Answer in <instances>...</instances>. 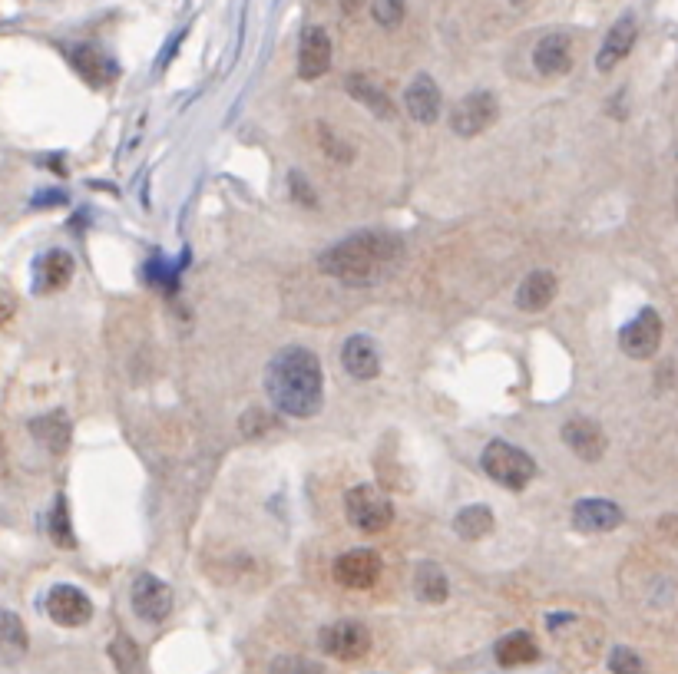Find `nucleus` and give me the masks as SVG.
Wrapping results in <instances>:
<instances>
[{
  "mask_svg": "<svg viewBox=\"0 0 678 674\" xmlns=\"http://www.w3.org/2000/svg\"><path fill=\"white\" fill-rule=\"evenodd\" d=\"M318 641H321V651L338 661H361L371 651V632L361 622H351V618L325 625Z\"/></svg>",
  "mask_w": 678,
  "mask_h": 674,
  "instance_id": "obj_5",
  "label": "nucleus"
},
{
  "mask_svg": "<svg viewBox=\"0 0 678 674\" xmlns=\"http://www.w3.org/2000/svg\"><path fill=\"white\" fill-rule=\"evenodd\" d=\"M404 106L417 123H437L440 116V90L427 73H417L404 93Z\"/></svg>",
  "mask_w": 678,
  "mask_h": 674,
  "instance_id": "obj_19",
  "label": "nucleus"
},
{
  "mask_svg": "<svg viewBox=\"0 0 678 674\" xmlns=\"http://www.w3.org/2000/svg\"><path fill=\"white\" fill-rule=\"evenodd\" d=\"M619 344H622V351H626L629 357H636V361H649V357H655V351L662 347V318H659V311L642 308L636 318H632L626 328H622Z\"/></svg>",
  "mask_w": 678,
  "mask_h": 674,
  "instance_id": "obj_7",
  "label": "nucleus"
},
{
  "mask_svg": "<svg viewBox=\"0 0 678 674\" xmlns=\"http://www.w3.org/2000/svg\"><path fill=\"white\" fill-rule=\"evenodd\" d=\"M414 595L427 605H440L447 602L450 595V582H447V572L440 569L437 562H421L414 572Z\"/></svg>",
  "mask_w": 678,
  "mask_h": 674,
  "instance_id": "obj_22",
  "label": "nucleus"
},
{
  "mask_svg": "<svg viewBox=\"0 0 678 674\" xmlns=\"http://www.w3.org/2000/svg\"><path fill=\"white\" fill-rule=\"evenodd\" d=\"M27 648H30V638L20 615L10 612V608H0V661L17 665V661L27 655Z\"/></svg>",
  "mask_w": 678,
  "mask_h": 674,
  "instance_id": "obj_20",
  "label": "nucleus"
},
{
  "mask_svg": "<svg viewBox=\"0 0 678 674\" xmlns=\"http://www.w3.org/2000/svg\"><path fill=\"white\" fill-rule=\"evenodd\" d=\"M70 60H73V67L80 70V76H83V80L90 83V86H103V83L113 76V67L106 63L103 53L96 50V47H86V43L70 53Z\"/></svg>",
  "mask_w": 678,
  "mask_h": 674,
  "instance_id": "obj_25",
  "label": "nucleus"
},
{
  "mask_svg": "<svg viewBox=\"0 0 678 674\" xmlns=\"http://www.w3.org/2000/svg\"><path fill=\"white\" fill-rule=\"evenodd\" d=\"M483 473L507 489H523L536 476V463L530 453L513 447L507 440H493L483 450Z\"/></svg>",
  "mask_w": 678,
  "mask_h": 674,
  "instance_id": "obj_3",
  "label": "nucleus"
},
{
  "mask_svg": "<svg viewBox=\"0 0 678 674\" xmlns=\"http://www.w3.org/2000/svg\"><path fill=\"white\" fill-rule=\"evenodd\" d=\"M14 311H17V301H14V295L0 288V324H7L10 318H14Z\"/></svg>",
  "mask_w": 678,
  "mask_h": 674,
  "instance_id": "obj_33",
  "label": "nucleus"
},
{
  "mask_svg": "<svg viewBox=\"0 0 678 674\" xmlns=\"http://www.w3.org/2000/svg\"><path fill=\"white\" fill-rule=\"evenodd\" d=\"M348 93L354 96L358 103H364L368 110L378 116V119H391L394 116V100L387 96L378 83H371L364 73H351L348 76Z\"/></svg>",
  "mask_w": 678,
  "mask_h": 674,
  "instance_id": "obj_23",
  "label": "nucleus"
},
{
  "mask_svg": "<svg viewBox=\"0 0 678 674\" xmlns=\"http://www.w3.org/2000/svg\"><path fill=\"white\" fill-rule=\"evenodd\" d=\"M50 536H53V542L57 546H63V549H73V526H70V516H67V499H57V506H53V513H50Z\"/></svg>",
  "mask_w": 678,
  "mask_h": 674,
  "instance_id": "obj_28",
  "label": "nucleus"
},
{
  "mask_svg": "<svg viewBox=\"0 0 678 674\" xmlns=\"http://www.w3.org/2000/svg\"><path fill=\"white\" fill-rule=\"evenodd\" d=\"M563 443L586 463H596V460H602V453H606V433H602L599 423L586 420V417H576L566 423Z\"/></svg>",
  "mask_w": 678,
  "mask_h": 674,
  "instance_id": "obj_14",
  "label": "nucleus"
},
{
  "mask_svg": "<svg viewBox=\"0 0 678 674\" xmlns=\"http://www.w3.org/2000/svg\"><path fill=\"white\" fill-rule=\"evenodd\" d=\"M265 390L272 404L288 417L308 420L325 404V374L321 361L305 347H285L265 371Z\"/></svg>",
  "mask_w": 678,
  "mask_h": 674,
  "instance_id": "obj_2",
  "label": "nucleus"
},
{
  "mask_svg": "<svg viewBox=\"0 0 678 674\" xmlns=\"http://www.w3.org/2000/svg\"><path fill=\"white\" fill-rule=\"evenodd\" d=\"M341 364L344 371L358 380H374L381 374V354H378V344L371 341V337L364 334H354L344 341L341 347Z\"/></svg>",
  "mask_w": 678,
  "mask_h": 674,
  "instance_id": "obj_16",
  "label": "nucleus"
},
{
  "mask_svg": "<svg viewBox=\"0 0 678 674\" xmlns=\"http://www.w3.org/2000/svg\"><path fill=\"white\" fill-rule=\"evenodd\" d=\"M331 67V40L321 27H308L301 34L298 47V76L301 80H318Z\"/></svg>",
  "mask_w": 678,
  "mask_h": 674,
  "instance_id": "obj_12",
  "label": "nucleus"
},
{
  "mask_svg": "<svg viewBox=\"0 0 678 674\" xmlns=\"http://www.w3.org/2000/svg\"><path fill=\"white\" fill-rule=\"evenodd\" d=\"M573 526L579 532H612L622 526V509L612 499H579L573 506Z\"/></svg>",
  "mask_w": 678,
  "mask_h": 674,
  "instance_id": "obj_15",
  "label": "nucleus"
},
{
  "mask_svg": "<svg viewBox=\"0 0 678 674\" xmlns=\"http://www.w3.org/2000/svg\"><path fill=\"white\" fill-rule=\"evenodd\" d=\"M556 288L559 285H556L553 271L536 268V271H530V275L520 281V288H516V308L526 311V314H540V311H546L553 304Z\"/></svg>",
  "mask_w": 678,
  "mask_h": 674,
  "instance_id": "obj_17",
  "label": "nucleus"
},
{
  "mask_svg": "<svg viewBox=\"0 0 678 674\" xmlns=\"http://www.w3.org/2000/svg\"><path fill=\"white\" fill-rule=\"evenodd\" d=\"M493 526H497V519H493L490 506H483V503L464 506L454 519V532L460 539H483V536H490Z\"/></svg>",
  "mask_w": 678,
  "mask_h": 674,
  "instance_id": "obj_24",
  "label": "nucleus"
},
{
  "mask_svg": "<svg viewBox=\"0 0 678 674\" xmlns=\"http://www.w3.org/2000/svg\"><path fill=\"white\" fill-rule=\"evenodd\" d=\"M609 671L612 674H645V661L632 648L619 645V648H612V655H609Z\"/></svg>",
  "mask_w": 678,
  "mask_h": 674,
  "instance_id": "obj_31",
  "label": "nucleus"
},
{
  "mask_svg": "<svg viewBox=\"0 0 678 674\" xmlns=\"http://www.w3.org/2000/svg\"><path fill=\"white\" fill-rule=\"evenodd\" d=\"M401 258H404V248L397 238L384 232H361L331 245L328 252L318 258V265L328 278H338L344 285L371 288V285H381L387 275H394Z\"/></svg>",
  "mask_w": 678,
  "mask_h": 674,
  "instance_id": "obj_1",
  "label": "nucleus"
},
{
  "mask_svg": "<svg viewBox=\"0 0 678 674\" xmlns=\"http://www.w3.org/2000/svg\"><path fill=\"white\" fill-rule=\"evenodd\" d=\"M493 119H497V96L487 90H473L454 106V113H450V129H454L457 136L473 139V136L487 133L493 126Z\"/></svg>",
  "mask_w": 678,
  "mask_h": 674,
  "instance_id": "obj_6",
  "label": "nucleus"
},
{
  "mask_svg": "<svg viewBox=\"0 0 678 674\" xmlns=\"http://www.w3.org/2000/svg\"><path fill=\"white\" fill-rule=\"evenodd\" d=\"M371 14H374V20H378L384 30H394V27L404 24L407 7H404V0H374Z\"/></svg>",
  "mask_w": 678,
  "mask_h": 674,
  "instance_id": "obj_29",
  "label": "nucleus"
},
{
  "mask_svg": "<svg viewBox=\"0 0 678 674\" xmlns=\"http://www.w3.org/2000/svg\"><path fill=\"white\" fill-rule=\"evenodd\" d=\"M47 615L63 628H80L93 618V602L77 585H53L47 592Z\"/></svg>",
  "mask_w": 678,
  "mask_h": 674,
  "instance_id": "obj_10",
  "label": "nucleus"
},
{
  "mask_svg": "<svg viewBox=\"0 0 678 674\" xmlns=\"http://www.w3.org/2000/svg\"><path fill=\"white\" fill-rule=\"evenodd\" d=\"M73 271H77V265H73V255L53 248V252L37 258V265H34V291H37V295H53V291H63L70 285Z\"/></svg>",
  "mask_w": 678,
  "mask_h": 674,
  "instance_id": "obj_13",
  "label": "nucleus"
},
{
  "mask_svg": "<svg viewBox=\"0 0 678 674\" xmlns=\"http://www.w3.org/2000/svg\"><path fill=\"white\" fill-rule=\"evenodd\" d=\"M510 4H523V0H510Z\"/></svg>",
  "mask_w": 678,
  "mask_h": 674,
  "instance_id": "obj_34",
  "label": "nucleus"
},
{
  "mask_svg": "<svg viewBox=\"0 0 678 674\" xmlns=\"http://www.w3.org/2000/svg\"><path fill=\"white\" fill-rule=\"evenodd\" d=\"M344 513L358 532H384L394 523V506L378 486H354L344 496Z\"/></svg>",
  "mask_w": 678,
  "mask_h": 674,
  "instance_id": "obj_4",
  "label": "nucleus"
},
{
  "mask_svg": "<svg viewBox=\"0 0 678 674\" xmlns=\"http://www.w3.org/2000/svg\"><path fill=\"white\" fill-rule=\"evenodd\" d=\"M110 661L120 674H146L143 651H139V645L129 635H116L110 641Z\"/></svg>",
  "mask_w": 678,
  "mask_h": 674,
  "instance_id": "obj_27",
  "label": "nucleus"
},
{
  "mask_svg": "<svg viewBox=\"0 0 678 674\" xmlns=\"http://www.w3.org/2000/svg\"><path fill=\"white\" fill-rule=\"evenodd\" d=\"M636 37H639L636 17L626 14L622 20H616V24H612V30L606 34V40H602L599 53H596V67L602 73H609L612 67H619V63L632 53V47H636Z\"/></svg>",
  "mask_w": 678,
  "mask_h": 674,
  "instance_id": "obj_11",
  "label": "nucleus"
},
{
  "mask_svg": "<svg viewBox=\"0 0 678 674\" xmlns=\"http://www.w3.org/2000/svg\"><path fill=\"white\" fill-rule=\"evenodd\" d=\"M659 532H662V539H665V542H672V546H678V513L662 516V519H659Z\"/></svg>",
  "mask_w": 678,
  "mask_h": 674,
  "instance_id": "obj_32",
  "label": "nucleus"
},
{
  "mask_svg": "<svg viewBox=\"0 0 678 674\" xmlns=\"http://www.w3.org/2000/svg\"><path fill=\"white\" fill-rule=\"evenodd\" d=\"M540 658V648L530 632H510L497 641V661L503 668H523Z\"/></svg>",
  "mask_w": 678,
  "mask_h": 674,
  "instance_id": "obj_21",
  "label": "nucleus"
},
{
  "mask_svg": "<svg viewBox=\"0 0 678 674\" xmlns=\"http://www.w3.org/2000/svg\"><path fill=\"white\" fill-rule=\"evenodd\" d=\"M533 63L543 76H566L573 67V40L566 34H546L536 43Z\"/></svg>",
  "mask_w": 678,
  "mask_h": 674,
  "instance_id": "obj_18",
  "label": "nucleus"
},
{
  "mask_svg": "<svg viewBox=\"0 0 678 674\" xmlns=\"http://www.w3.org/2000/svg\"><path fill=\"white\" fill-rule=\"evenodd\" d=\"M129 602H133V612L143 618L149 625H159L166 622L169 612H172V592L163 579H156V575H139L133 582V592H129Z\"/></svg>",
  "mask_w": 678,
  "mask_h": 674,
  "instance_id": "obj_8",
  "label": "nucleus"
},
{
  "mask_svg": "<svg viewBox=\"0 0 678 674\" xmlns=\"http://www.w3.org/2000/svg\"><path fill=\"white\" fill-rule=\"evenodd\" d=\"M30 430H34V437H37L47 450H53V453H63V450H67L70 427H67V420H63L60 413H50V417L34 420V423H30Z\"/></svg>",
  "mask_w": 678,
  "mask_h": 674,
  "instance_id": "obj_26",
  "label": "nucleus"
},
{
  "mask_svg": "<svg viewBox=\"0 0 678 674\" xmlns=\"http://www.w3.org/2000/svg\"><path fill=\"white\" fill-rule=\"evenodd\" d=\"M381 579V556L374 549H351L335 562V582L344 589L364 592L374 589V582Z\"/></svg>",
  "mask_w": 678,
  "mask_h": 674,
  "instance_id": "obj_9",
  "label": "nucleus"
},
{
  "mask_svg": "<svg viewBox=\"0 0 678 674\" xmlns=\"http://www.w3.org/2000/svg\"><path fill=\"white\" fill-rule=\"evenodd\" d=\"M268 674H328V671L321 668L318 661H308V658H298V655H282V658L272 661Z\"/></svg>",
  "mask_w": 678,
  "mask_h": 674,
  "instance_id": "obj_30",
  "label": "nucleus"
},
{
  "mask_svg": "<svg viewBox=\"0 0 678 674\" xmlns=\"http://www.w3.org/2000/svg\"><path fill=\"white\" fill-rule=\"evenodd\" d=\"M675 212H678V202H675Z\"/></svg>",
  "mask_w": 678,
  "mask_h": 674,
  "instance_id": "obj_35",
  "label": "nucleus"
}]
</instances>
